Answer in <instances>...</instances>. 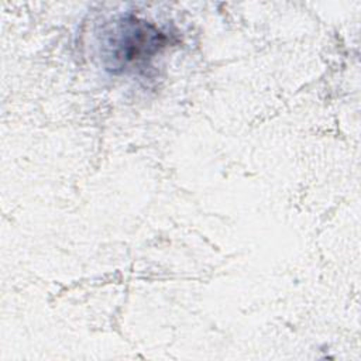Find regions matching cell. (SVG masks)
Here are the masks:
<instances>
[{"label":"cell","mask_w":361,"mask_h":361,"mask_svg":"<svg viewBox=\"0 0 361 361\" xmlns=\"http://www.w3.org/2000/svg\"><path fill=\"white\" fill-rule=\"evenodd\" d=\"M168 37L148 21L134 16H123L104 34V65L113 73L135 71L166 45Z\"/></svg>","instance_id":"obj_1"}]
</instances>
